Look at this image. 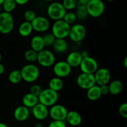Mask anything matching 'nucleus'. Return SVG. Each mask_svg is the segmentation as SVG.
<instances>
[{
    "label": "nucleus",
    "mask_w": 127,
    "mask_h": 127,
    "mask_svg": "<svg viewBox=\"0 0 127 127\" xmlns=\"http://www.w3.org/2000/svg\"><path fill=\"white\" fill-rule=\"evenodd\" d=\"M20 71L22 79L29 83L37 81L40 75L39 69L33 64H28L24 66Z\"/></svg>",
    "instance_id": "1"
},
{
    "label": "nucleus",
    "mask_w": 127,
    "mask_h": 127,
    "mask_svg": "<svg viewBox=\"0 0 127 127\" xmlns=\"http://www.w3.org/2000/svg\"><path fill=\"white\" fill-rule=\"evenodd\" d=\"M59 95L57 92L46 88L42 90V93L38 96V102L47 107H50L57 104Z\"/></svg>",
    "instance_id": "2"
},
{
    "label": "nucleus",
    "mask_w": 127,
    "mask_h": 127,
    "mask_svg": "<svg viewBox=\"0 0 127 127\" xmlns=\"http://www.w3.org/2000/svg\"><path fill=\"white\" fill-rule=\"evenodd\" d=\"M48 17L54 21L63 19L66 12L62 2L53 1L48 6L47 10Z\"/></svg>",
    "instance_id": "3"
},
{
    "label": "nucleus",
    "mask_w": 127,
    "mask_h": 127,
    "mask_svg": "<svg viewBox=\"0 0 127 127\" xmlns=\"http://www.w3.org/2000/svg\"><path fill=\"white\" fill-rule=\"evenodd\" d=\"M86 9L88 16L93 18H97L104 12L105 4L102 0H89L86 4Z\"/></svg>",
    "instance_id": "4"
},
{
    "label": "nucleus",
    "mask_w": 127,
    "mask_h": 127,
    "mask_svg": "<svg viewBox=\"0 0 127 127\" xmlns=\"http://www.w3.org/2000/svg\"><path fill=\"white\" fill-rule=\"evenodd\" d=\"M71 26L63 19L55 21L52 27V33L56 38L64 39L68 37Z\"/></svg>",
    "instance_id": "5"
},
{
    "label": "nucleus",
    "mask_w": 127,
    "mask_h": 127,
    "mask_svg": "<svg viewBox=\"0 0 127 127\" xmlns=\"http://www.w3.org/2000/svg\"><path fill=\"white\" fill-rule=\"evenodd\" d=\"M14 27V20L12 14L6 12L0 13V33L8 34Z\"/></svg>",
    "instance_id": "6"
},
{
    "label": "nucleus",
    "mask_w": 127,
    "mask_h": 127,
    "mask_svg": "<svg viewBox=\"0 0 127 127\" xmlns=\"http://www.w3.org/2000/svg\"><path fill=\"white\" fill-rule=\"evenodd\" d=\"M86 35V29L81 24H74L71 26L68 37L73 42L79 43L83 41Z\"/></svg>",
    "instance_id": "7"
},
{
    "label": "nucleus",
    "mask_w": 127,
    "mask_h": 127,
    "mask_svg": "<svg viewBox=\"0 0 127 127\" xmlns=\"http://www.w3.org/2000/svg\"><path fill=\"white\" fill-rule=\"evenodd\" d=\"M37 62L41 66L49 68L52 66L55 63V57L50 50L43 49L38 53Z\"/></svg>",
    "instance_id": "8"
},
{
    "label": "nucleus",
    "mask_w": 127,
    "mask_h": 127,
    "mask_svg": "<svg viewBox=\"0 0 127 127\" xmlns=\"http://www.w3.org/2000/svg\"><path fill=\"white\" fill-rule=\"evenodd\" d=\"M68 112V110L64 106L56 104L48 109V115L50 117L52 120L64 121Z\"/></svg>",
    "instance_id": "9"
},
{
    "label": "nucleus",
    "mask_w": 127,
    "mask_h": 127,
    "mask_svg": "<svg viewBox=\"0 0 127 127\" xmlns=\"http://www.w3.org/2000/svg\"><path fill=\"white\" fill-rule=\"evenodd\" d=\"M71 68L66 61H60L53 65V72L56 77L62 79L70 74Z\"/></svg>",
    "instance_id": "10"
},
{
    "label": "nucleus",
    "mask_w": 127,
    "mask_h": 127,
    "mask_svg": "<svg viewBox=\"0 0 127 127\" xmlns=\"http://www.w3.org/2000/svg\"><path fill=\"white\" fill-rule=\"evenodd\" d=\"M98 66L96 60L89 56L82 60L79 67L82 73L94 74L98 69Z\"/></svg>",
    "instance_id": "11"
},
{
    "label": "nucleus",
    "mask_w": 127,
    "mask_h": 127,
    "mask_svg": "<svg viewBox=\"0 0 127 127\" xmlns=\"http://www.w3.org/2000/svg\"><path fill=\"white\" fill-rule=\"evenodd\" d=\"M76 83L80 88L88 90L93 86L95 85L94 74L84 73H80L76 78Z\"/></svg>",
    "instance_id": "12"
},
{
    "label": "nucleus",
    "mask_w": 127,
    "mask_h": 127,
    "mask_svg": "<svg viewBox=\"0 0 127 127\" xmlns=\"http://www.w3.org/2000/svg\"><path fill=\"white\" fill-rule=\"evenodd\" d=\"M32 24L33 31L39 33L45 32L49 29L50 24L47 17L44 16H36L35 18L31 22Z\"/></svg>",
    "instance_id": "13"
},
{
    "label": "nucleus",
    "mask_w": 127,
    "mask_h": 127,
    "mask_svg": "<svg viewBox=\"0 0 127 127\" xmlns=\"http://www.w3.org/2000/svg\"><path fill=\"white\" fill-rule=\"evenodd\" d=\"M95 84L99 86L108 84L111 79L110 71L105 68H98L94 74Z\"/></svg>",
    "instance_id": "14"
},
{
    "label": "nucleus",
    "mask_w": 127,
    "mask_h": 127,
    "mask_svg": "<svg viewBox=\"0 0 127 127\" xmlns=\"http://www.w3.org/2000/svg\"><path fill=\"white\" fill-rule=\"evenodd\" d=\"M32 113L36 120H44L48 116V107L38 102L32 108Z\"/></svg>",
    "instance_id": "15"
},
{
    "label": "nucleus",
    "mask_w": 127,
    "mask_h": 127,
    "mask_svg": "<svg viewBox=\"0 0 127 127\" xmlns=\"http://www.w3.org/2000/svg\"><path fill=\"white\" fill-rule=\"evenodd\" d=\"M14 117L18 122H24L29 118L30 115L29 109L22 105H19L14 111Z\"/></svg>",
    "instance_id": "16"
},
{
    "label": "nucleus",
    "mask_w": 127,
    "mask_h": 127,
    "mask_svg": "<svg viewBox=\"0 0 127 127\" xmlns=\"http://www.w3.org/2000/svg\"><path fill=\"white\" fill-rule=\"evenodd\" d=\"M65 120L71 126L78 127L81 125L83 119L79 112L71 110V111L68 112Z\"/></svg>",
    "instance_id": "17"
},
{
    "label": "nucleus",
    "mask_w": 127,
    "mask_h": 127,
    "mask_svg": "<svg viewBox=\"0 0 127 127\" xmlns=\"http://www.w3.org/2000/svg\"><path fill=\"white\" fill-rule=\"evenodd\" d=\"M83 58L81 56L80 53L74 51L71 52L68 55L66 62L71 68H76L79 66Z\"/></svg>",
    "instance_id": "18"
},
{
    "label": "nucleus",
    "mask_w": 127,
    "mask_h": 127,
    "mask_svg": "<svg viewBox=\"0 0 127 127\" xmlns=\"http://www.w3.org/2000/svg\"><path fill=\"white\" fill-rule=\"evenodd\" d=\"M52 46L56 53L60 54L66 53L68 48V43L63 38H56Z\"/></svg>",
    "instance_id": "19"
},
{
    "label": "nucleus",
    "mask_w": 127,
    "mask_h": 127,
    "mask_svg": "<svg viewBox=\"0 0 127 127\" xmlns=\"http://www.w3.org/2000/svg\"><path fill=\"white\" fill-rule=\"evenodd\" d=\"M31 49L38 53L40 51L45 49L44 42H43L42 36L35 35L32 38L31 40Z\"/></svg>",
    "instance_id": "20"
},
{
    "label": "nucleus",
    "mask_w": 127,
    "mask_h": 127,
    "mask_svg": "<svg viewBox=\"0 0 127 127\" xmlns=\"http://www.w3.org/2000/svg\"><path fill=\"white\" fill-rule=\"evenodd\" d=\"M22 102L24 106L26 107L28 109H32L38 103V97L30 93H27L22 97Z\"/></svg>",
    "instance_id": "21"
},
{
    "label": "nucleus",
    "mask_w": 127,
    "mask_h": 127,
    "mask_svg": "<svg viewBox=\"0 0 127 127\" xmlns=\"http://www.w3.org/2000/svg\"><path fill=\"white\" fill-rule=\"evenodd\" d=\"M87 97L89 100L91 101H95L97 100L101 97V93H100V87L98 85L93 86L87 90L86 93Z\"/></svg>",
    "instance_id": "22"
},
{
    "label": "nucleus",
    "mask_w": 127,
    "mask_h": 127,
    "mask_svg": "<svg viewBox=\"0 0 127 127\" xmlns=\"http://www.w3.org/2000/svg\"><path fill=\"white\" fill-rule=\"evenodd\" d=\"M109 93L112 95H118L124 89V84L120 80H114L110 82L108 85Z\"/></svg>",
    "instance_id": "23"
},
{
    "label": "nucleus",
    "mask_w": 127,
    "mask_h": 127,
    "mask_svg": "<svg viewBox=\"0 0 127 127\" xmlns=\"http://www.w3.org/2000/svg\"><path fill=\"white\" fill-rule=\"evenodd\" d=\"M18 32L20 35L22 37H29L33 32V28L31 22L27 21L22 22L19 27Z\"/></svg>",
    "instance_id": "24"
},
{
    "label": "nucleus",
    "mask_w": 127,
    "mask_h": 127,
    "mask_svg": "<svg viewBox=\"0 0 127 127\" xmlns=\"http://www.w3.org/2000/svg\"><path fill=\"white\" fill-rule=\"evenodd\" d=\"M63 86L64 83L63 79L56 76L52 78L48 83V88L57 93L63 89Z\"/></svg>",
    "instance_id": "25"
},
{
    "label": "nucleus",
    "mask_w": 127,
    "mask_h": 127,
    "mask_svg": "<svg viewBox=\"0 0 127 127\" xmlns=\"http://www.w3.org/2000/svg\"><path fill=\"white\" fill-rule=\"evenodd\" d=\"M8 79L11 83L13 84H17L22 80L21 71L18 69H15L10 72L8 76Z\"/></svg>",
    "instance_id": "26"
},
{
    "label": "nucleus",
    "mask_w": 127,
    "mask_h": 127,
    "mask_svg": "<svg viewBox=\"0 0 127 127\" xmlns=\"http://www.w3.org/2000/svg\"><path fill=\"white\" fill-rule=\"evenodd\" d=\"M2 6L4 12L11 13L16 9L17 4L14 0H4Z\"/></svg>",
    "instance_id": "27"
},
{
    "label": "nucleus",
    "mask_w": 127,
    "mask_h": 127,
    "mask_svg": "<svg viewBox=\"0 0 127 127\" xmlns=\"http://www.w3.org/2000/svg\"><path fill=\"white\" fill-rule=\"evenodd\" d=\"M63 20L67 24L71 26V25L75 24V22H76L78 19H77L75 12H73L72 11H68V12L66 11L64 17H63Z\"/></svg>",
    "instance_id": "28"
},
{
    "label": "nucleus",
    "mask_w": 127,
    "mask_h": 127,
    "mask_svg": "<svg viewBox=\"0 0 127 127\" xmlns=\"http://www.w3.org/2000/svg\"><path fill=\"white\" fill-rule=\"evenodd\" d=\"M38 53L32 49H28L25 52L24 58L27 62H34L37 61Z\"/></svg>",
    "instance_id": "29"
},
{
    "label": "nucleus",
    "mask_w": 127,
    "mask_h": 127,
    "mask_svg": "<svg viewBox=\"0 0 127 127\" xmlns=\"http://www.w3.org/2000/svg\"><path fill=\"white\" fill-rule=\"evenodd\" d=\"M78 0H63L62 2L66 11H71L76 8Z\"/></svg>",
    "instance_id": "30"
},
{
    "label": "nucleus",
    "mask_w": 127,
    "mask_h": 127,
    "mask_svg": "<svg viewBox=\"0 0 127 127\" xmlns=\"http://www.w3.org/2000/svg\"><path fill=\"white\" fill-rule=\"evenodd\" d=\"M44 42V44L45 47H50L53 45V42H54L55 40L56 39L55 37H54L52 32H48V33H46L42 37Z\"/></svg>",
    "instance_id": "31"
},
{
    "label": "nucleus",
    "mask_w": 127,
    "mask_h": 127,
    "mask_svg": "<svg viewBox=\"0 0 127 127\" xmlns=\"http://www.w3.org/2000/svg\"><path fill=\"white\" fill-rule=\"evenodd\" d=\"M36 17V14L33 10L28 9L25 11L24 14V17L25 21L31 22Z\"/></svg>",
    "instance_id": "32"
},
{
    "label": "nucleus",
    "mask_w": 127,
    "mask_h": 127,
    "mask_svg": "<svg viewBox=\"0 0 127 127\" xmlns=\"http://www.w3.org/2000/svg\"><path fill=\"white\" fill-rule=\"evenodd\" d=\"M42 90L43 89L40 86L38 85V84H33L30 88V93L38 97L40 94L42 93Z\"/></svg>",
    "instance_id": "33"
},
{
    "label": "nucleus",
    "mask_w": 127,
    "mask_h": 127,
    "mask_svg": "<svg viewBox=\"0 0 127 127\" xmlns=\"http://www.w3.org/2000/svg\"><path fill=\"white\" fill-rule=\"evenodd\" d=\"M76 16L77 19H79L82 21L84 20L88 17V14L87 12L86 9L85 10H76L75 12Z\"/></svg>",
    "instance_id": "34"
},
{
    "label": "nucleus",
    "mask_w": 127,
    "mask_h": 127,
    "mask_svg": "<svg viewBox=\"0 0 127 127\" xmlns=\"http://www.w3.org/2000/svg\"><path fill=\"white\" fill-rule=\"evenodd\" d=\"M48 127H66V125L64 121L52 120L49 123Z\"/></svg>",
    "instance_id": "35"
},
{
    "label": "nucleus",
    "mask_w": 127,
    "mask_h": 127,
    "mask_svg": "<svg viewBox=\"0 0 127 127\" xmlns=\"http://www.w3.org/2000/svg\"><path fill=\"white\" fill-rule=\"evenodd\" d=\"M119 112L120 115L124 119L127 118V104L124 103L120 106L119 109Z\"/></svg>",
    "instance_id": "36"
},
{
    "label": "nucleus",
    "mask_w": 127,
    "mask_h": 127,
    "mask_svg": "<svg viewBox=\"0 0 127 127\" xmlns=\"http://www.w3.org/2000/svg\"><path fill=\"white\" fill-rule=\"evenodd\" d=\"M100 93H101L102 95H106L108 94H109V89L108 84H105V85L100 86Z\"/></svg>",
    "instance_id": "37"
},
{
    "label": "nucleus",
    "mask_w": 127,
    "mask_h": 127,
    "mask_svg": "<svg viewBox=\"0 0 127 127\" xmlns=\"http://www.w3.org/2000/svg\"><path fill=\"white\" fill-rule=\"evenodd\" d=\"M86 2H81V1H78L76 8L77 10H85L86 9Z\"/></svg>",
    "instance_id": "38"
},
{
    "label": "nucleus",
    "mask_w": 127,
    "mask_h": 127,
    "mask_svg": "<svg viewBox=\"0 0 127 127\" xmlns=\"http://www.w3.org/2000/svg\"><path fill=\"white\" fill-rule=\"evenodd\" d=\"M14 1H16L17 4L22 6V5H24L27 4L29 1V0H14Z\"/></svg>",
    "instance_id": "39"
},
{
    "label": "nucleus",
    "mask_w": 127,
    "mask_h": 127,
    "mask_svg": "<svg viewBox=\"0 0 127 127\" xmlns=\"http://www.w3.org/2000/svg\"><path fill=\"white\" fill-rule=\"evenodd\" d=\"M81 56L82 58H86V57H89V53L88 52V51H86V50H83L80 53Z\"/></svg>",
    "instance_id": "40"
},
{
    "label": "nucleus",
    "mask_w": 127,
    "mask_h": 127,
    "mask_svg": "<svg viewBox=\"0 0 127 127\" xmlns=\"http://www.w3.org/2000/svg\"><path fill=\"white\" fill-rule=\"evenodd\" d=\"M4 66L3 64L0 63V75L3 74L4 72Z\"/></svg>",
    "instance_id": "41"
},
{
    "label": "nucleus",
    "mask_w": 127,
    "mask_h": 127,
    "mask_svg": "<svg viewBox=\"0 0 127 127\" xmlns=\"http://www.w3.org/2000/svg\"><path fill=\"white\" fill-rule=\"evenodd\" d=\"M34 127H44V126L43 125V124H42L41 123H37V124H35V125Z\"/></svg>",
    "instance_id": "42"
},
{
    "label": "nucleus",
    "mask_w": 127,
    "mask_h": 127,
    "mask_svg": "<svg viewBox=\"0 0 127 127\" xmlns=\"http://www.w3.org/2000/svg\"><path fill=\"white\" fill-rule=\"evenodd\" d=\"M0 127H9L6 124L2 122H0Z\"/></svg>",
    "instance_id": "43"
},
{
    "label": "nucleus",
    "mask_w": 127,
    "mask_h": 127,
    "mask_svg": "<svg viewBox=\"0 0 127 127\" xmlns=\"http://www.w3.org/2000/svg\"><path fill=\"white\" fill-rule=\"evenodd\" d=\"M124 66H125V68H127V57H125L124 59Z\"/></svg>",
    "instance_id": "44"
},
{
    "label": "nucleus",
    "mask_w": 127,
    "mask_h": 127,
    "mask_svg": "<svg viewBox=\"0 0 127 127\" xmlns=\"http://www.w3.org/2000/svg\"><path fill=\"white\" fill-rule=\"evenodd\" d=\"M89 1V0H78V1H81V2H86V3H87V2H88Z\"/></svg>",
    "instance_id": "45"
},
{
    "label": "nucleus",
    "mask_w": 127,
    "mask_h": 127,
    "mask_svg": "<svg viewBox=\"0 0 127 127\" xmlns=\"http://www.w3.org/2000/svg\"><path fill=\"white\" fill-rule=\"evenodd\" d=\"M44 1H47V2H53V1H55V0H43Z\"/></svg>",
    "instance_id": "46"
},
{
    "label": "nucleus",
    "mask_w": 127,
    "mask_h": 127,
    "mask_svg": "<svg viewBox=\"0 0 127 127\" xmlns=\"http://www.w3.org/2000/svg\"><path fill=\"white\" fill-rule=\"evenodd\" d=\"M4 1V0H0V6H1V5L2 4Z\"/></svg>",
    "instance_id": "47"
},
{
    "label": "nucleus",
    "mask_w": 127,
    "mask_h": 127,
    "mask_svg": "<svg viewBox=\"0 0 127 127\" xmlns=\"http://www.w3.org/2000/svg\"><path fill=\"white\" fill-rule=\"evenodd\" d=\"M1 59H2V55H1V53H0V63H1Z\"/></svg>",
    "instance_id": "48"
},
{
    "label": "nucleus",
    "mask_w": 127,
    "mask_h": 127,
    "mask_svg": "<svg viewBox=\"0 0 127 127\" xmlns=\"http://www.w3.org/2000/svg\"><path fill=\"white\" fill-rule=\"evenodd\" d=\"M105 1H109V2H111V1H114V0H105Z\"/></svg>",
    "instance_id": "49"
},
{
    "label": "nucleus",
    "mask_w": 127,
    "mask_h": 127,
    "mask_svg": "<svg viewBox=\"0 0 127 127\" xmlns=\"http://www.w3.org/2000/svg\"><path fill=\"white\" fill-rule=\"evenodd\" d=\"M1 12V6H0V13Z\"/></svg>",
    "instance_id": "50"
}]
</instances>
